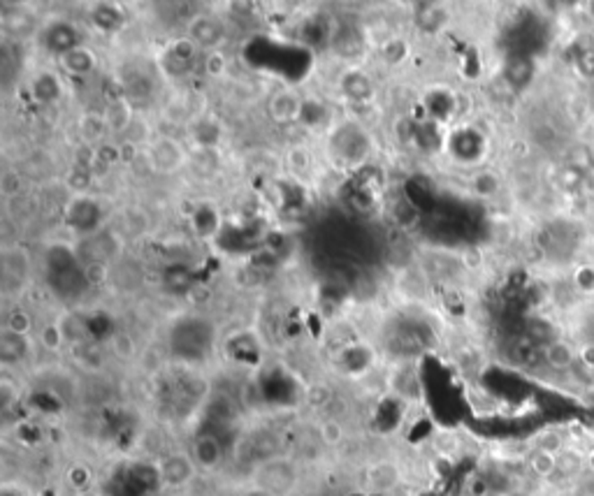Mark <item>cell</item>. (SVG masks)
<instances>
[{"mask_svg":"<svg viewBox=\"0 0 594 496\" xmlns=\"http://www.w3.org/2000/svg\"><path fill=\"white\" fill-rule=\"evenodd\" d=\"M576 360H578V351L572 346V344H566V341L555 339L544 346V364L548 369H553V371H557V374L572 371Z\"/></svg>","mask_w":594,"mask_h":496,"instance_id":"cell-1","label":"cell"},{"mask_svg":"<svg viewBox=\"0 0 594 496\" xmlns=\"http://www.w3.org/2000/svg\"><path fill=\"white\" fill-rule=\"evenodd\" d=\"M528 468L537 478H553L557 474V455H550V452L534 448L528 455Z\"/></svg>","mask_w":594,"mask_h":496,"instance_id":"cell-2","label":"cell"},{"mask_svg":"<svg viewBox=\"0 0 594 496\" xmlns=\"http://www.w3.org/2000/svg\"><path fill=\"white\" fill-rule=\"evenodd\" d=\"M583 468H588V455H585V452L566 446L564 450L557 455V474L578 475Z\"/></svg>","mask_w":594,"mask_h":496,"instance_id":"cell-3","label":"cell"},{"mask_svg":"<svg viewBox=\"0 0 594 496\" xmlns=\"http://www.w3.org/2000/svg\"><path fill=\"white\" fill-rule=\"evenodd\" d=\"M534 448H537V450L550 452V455H560V452L566 448L564 436L555 430H546L537 436V443H534Z\"/></svg>","mask_w":594,"mask_h":496,"instance_id":"cell-4","label":"cell"},{"mask_svg":"<svg viewBox=\"0 0 594 496\" xmlns=\"http://www.w3.org/2000/svg\"><path fill=\"white\" fill-rule=\"evenodd\" d=\"M196 457H197V462L202 464V466L212 468L214 464L219 462L221 450H219V446H216V443H214L212 439H205V440H200V443H197Z\"/></svg>","mask_w":594,"mask_h":496,"instance_id":"cell-5","label":"cell"},{"mask_svg":"<svg viewBox=\"0 0 594 496\" xmlns=\"http://www.w3.org/2000/svg\"><path fill=\"white\" fill-rule=\"evenodd\" d=\"M320 439L326 440L328 446H336V443L344 439L342 424L336 422V420H328V422H323L320 424Z\"/></svg>","mask_w":594,"mask_h":496,"instance_id":"cell-6","label":"cell"},{"mask_svg":"<svg viewBox=\"0 0 594 496\" xmlns=\"http://www.w3.org/2000/svg\"><path fill=\"white\" fill-rule=\"evenodd\" d=\"M10 329L12 332H14V335H26V332H29L31 329V318L29 316H26V313H12V318H10Z\"/></svg>","mask_w":594,"mask_h":496,"instance_id":"cell-7","label":"cell"},{"mask_svg":"<svg viewBox=\"0 0 594 496\" xmlns=\"http://www.w3.org/2000/svg\"><path fill=\"white\" fill-rule=\"evenodd\" d=\"M578 360L583 362V367L588 369V371L594 374V344H588V346L581 348V351H578Z\"/></svg>","mask_w":594,"mask_h":496,"instance_id":"cell-8","label":"cell"},{"mask_svg":"<svg viewBox=\"0 0 594 496\" xmlns=\"http://www.w3.org/2000/svg\"><path fill=\"white\" fill-rule=\"evenodd\" d=\"M42 341H45L47 348H57L58 341H61V335H58L57 327H47L45 332H42Z\"/></svg>","mask_w":594,"mask_h":496,"instance_id":"cell-9","label":"cell"},{"mask_svg":"<svg viewBox=\"0 0 594 496\" xmlns=\"http://www.w3.org/2000/svg\"><path fill=\"white\" fill-rule=\"evenodd\" d=\"M588 468L594 474V450L588 452Z\"/></svg>","mask_w":594,"mask_h":496,"instance_id":"cell-10","label":"cell"}]
</instances>
